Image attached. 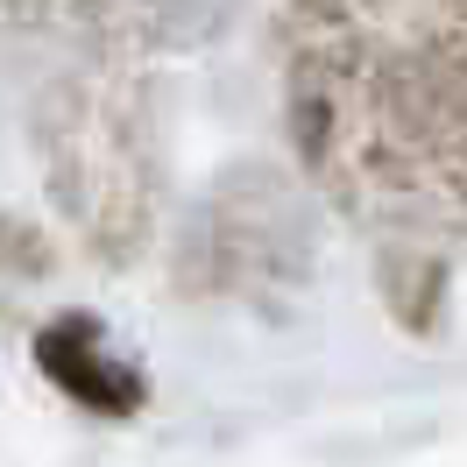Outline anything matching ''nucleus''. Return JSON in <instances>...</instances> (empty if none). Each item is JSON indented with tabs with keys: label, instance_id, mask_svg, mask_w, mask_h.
Listing matches in <instances>:
<instances>
[{
	"label": "nucleus",
	"instance_id": "2",
	"mask_svg": "<svg viewBox=\"0 0 467 467\" xmlns=\"http://www.w3.org/2000/svg\"><path fill=\"white\" fill-rule=\"evenodd\" d=\"M36 354H43V368H50L71 397H86V404H99V410H135V404H142V382L128 376V368H107V361L86 348V326H78V319L50 326Z\"/></svg>",
	"mask_w": 467,
	"mask_h": 467
},
{
	"label": "nucleus",
	"instance_id": "1",
	"mask_svg": "<svg viewBox=\"0 0 467 467\" xmlns=\"http://www.w3.org/2000/svg\"><path fill=\"white\" fill-rule=\"evenodd\" d=\"M36 15H57L99 36H192L205 29L227 0H29Z\"/></svg>",
	"mask_w": 467,
	"mask_h": 467
}]
</instances>
